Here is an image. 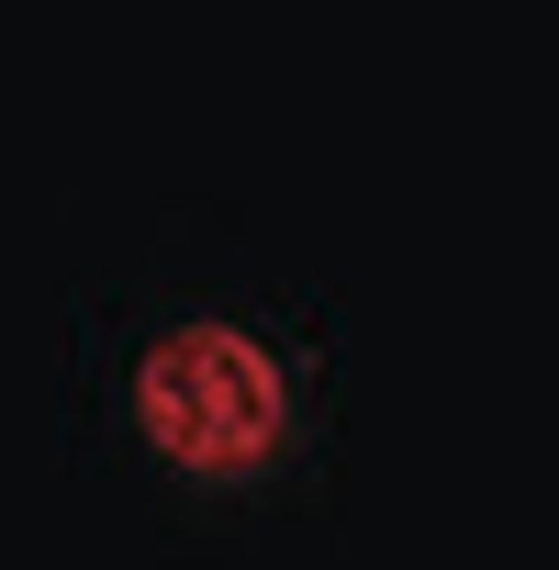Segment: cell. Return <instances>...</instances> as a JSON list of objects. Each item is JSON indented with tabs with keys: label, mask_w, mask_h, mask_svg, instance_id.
I'll return each instance as SVG.
<instances>
[{
	"label": "cell",
	"mask_w": 559,
	"mask_h": 570,
	"mask_svg": "<svg viewBox=\"0 0 559 570\" xmlns=\"http://www.w3.org/2000/svg\"><path fill=\"white\" fill-rule=\"evenodd\" d=\"M135 425L190 481H257L292 448V370L246 325H168L135 358Z\"/></svg>",
	"instance_id": "cell-1"
}]
</instances>
